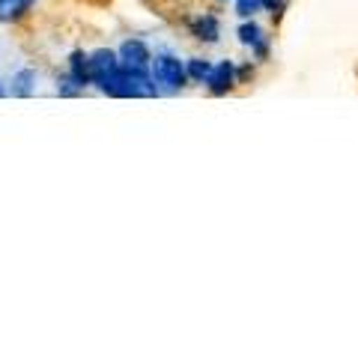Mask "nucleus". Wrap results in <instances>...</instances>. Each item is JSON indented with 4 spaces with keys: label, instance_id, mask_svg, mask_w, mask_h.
I'll use <instances>...</instances> for the list:
<instances>
[{
    "label": "nucleus",
    "instance_id": "obj_1",
    "mask_svg": "<svg viewBox=\"0 0 358 358\" xmlns=\"http://www.w3.org/2000/svg\"><path fill=\"white\" fill-rule=\"evenodd\" d=\"M150 75H152L155 87H159V96H176L188 81L185 60L179 57L171 45H159V48H155L152 63H150Z\"/></svg>",
    "mask_w": 358,
    "mask_h": 358
},
{
    "label": "nucleus",
    "instance_id": "obj_2",
    "mask_svg": "<svg viewBox=\"0 0 358 358\" xmlns=\"http://www.w3.org/2000/svg\"><path fill=\"white\" fill-rule=\"evenodd\" d=\"M120 63L131 72H150V63H152L150 45L141 39H126L120 45Z\"/></svg>",
    "mask_w": 358,
    "mask_h": 358
},
{
    "label": "nucleus",
    "instance_id": "obj_3",
    "mask_svg": "<svg viewBox=\"0 0 358 358\" xmlns=\"http://www.w3.org/2000/svg\"><path fill=\"white\" fill-rule=\"evenodd\" d=\"M239 84V78H236V66H233V60H221L212 66V72L206 78V87H209V93H215V96H224L227 90H233Z\"/></svg>",
    "mask_w": 358,
    "mask_h": 358
},
{
    "label": "nucleus",
    "instance_id": "obj_4",
    "mask_svg": "<svg viewBox=\"0 0 358 358\" xmlns=\"http://www.w3.org/2000/svg\"><path fill=\"white\" fill-rule=\"evenodd\" d=\"M120 66H122L120 63V54L108 51V48H99V51L90 54V69H93V84L96 87H102L108 78L120 69Z\"/></svg>",
    "mask_w": 358,
    "mask_h": 358
},
{
    "label": "nucleus",
    "instance_id": "obj_5",
    "mask_svg": "<svg viewBox=\"0 0 358 358\" xmlns=\"http://www.w3.org/2000/svg\"><path fill=\"white\" fill-rule=\"evenodd\" d=\"M6 90H9V96H15V99L33 96L36 93V72H33L30 66H21V69H15L13 75H9Z\"/></svg>",
    "mask_w": 358,
    "mask_h": 358
},
{
    "label": "nucleus",
    "instance_id": "obj_6",
    "mask_svg": "<svg viewBox=\"0 0 358 358\" xmlns=\"http://www.w3.org/2000/svg\"><path fill=\"white\" fill-rule=\"evenodd\" d=\"M192 33H194V39L200 42H206V45H215L221 39V21L215 15H194L192 18Z\"/></svg>",
    "mask_w": 358,
    "mask_h": 358
},
{
    "label": "nucleus",
    "instance_id": "obj_7",
    "mask_svg": "<svg viewBox=\"0 0 358 358\" xmlns=\"http://www.w3.org/2000/svg\"><path fill=\"white\" fill-rule=\"evenodd\" d=\"M69 75H72V81L78 87H87V84H93V69H90V54L84 51H75L72 57H69Z\"/></svg>",
    "mask_w": 358,
    "mask_h": 358
},
{
    "label": "nucleus",
    "instance_id": "obj_8",
    "mask_svg": "<svg viewBox=\"0 0 358 358\" xmlns=\"http://www.w3.org/2000/svg\"><path fill=\"white\" fill-rule=\"evenodd\" d=\"M36 0H0V24H13V21L24 18Z\"/></svg>",
    "mask_w": 358,
    "mask_h": 358
},
{
    "label": "nucleus",
    "instance_id": "obj_9",
    "mask_svg": "<svg viewBox=\"0 0 358 358\" xmlns=\"http://www.w3.org/2000/svg\"><path fill=\"white\" fill-rule=\"evenodd\" d=\"M185 72H188V81L206 84V78L212 72V63L206 57H192V60H185Z\"/></svg>",
    "mask_w": 358,
    "mask_h": 358
},
{
    "label": "nucleus",
    "instance_id": "obj_10",
    "mask_svg": "<svg viewBox=\"0 0 358 358\" xmlns=\"http://www.w3.org/2000/svg\"><path fill=\"white\" fill-rule=\"evenodd\" d=\"M260 39H263V27L257 24V21H245V24L239 27V42L245 45V48H254Z\"/></svg>",
    "mask_w": 358,
    "mask_h": 358
},
{
    "label": "nucleus",
    "instance_id": "obj_11",
    "mask_svg": "<svg viewBox=\"0 0 358 358\" xmlns=\"http://www.w3.org/2000/svg\"><path fill=\"white\" fill-rule=\"evenodd\" d=\"M263 9V0H236V15L239 18H251L254 13Z\"/></svg>",
    "mask_w": 358,
    "mask_h": 358
},
{
    "label": "nucleus",
    "instance_id": "obj_12",
    "mask_svg": "<svg viewBox=\"0 0 358 358\" xmlns=\"http://www.w3.org/2000/svg\"><path fill=\"white\" fill-rule=\"evenodd\" d=\"M284 6H287V0H263V9L266 13H272V15L284 13Z\"/></svg>",
    "mask_w": 358,
    "mask_h": 358
},
{
    "label": "nucleus",
    "instance_id": "obj_13",
    "mask_svg": "<svg viewBox=\"0 0 358 358\" xmlns=\"http://www.w3.org/2000/svg\"><path fill=\"white\" fill-rule=\"evenodd\" d=\"M251 51H254V57H257V60H266V57H268V39L263 36L260 42H257V45H254V48H251Z\"/></svg>",
    "mask_w": 358,
    "mask_h": 358
},
{
    "label": "nucleus",
    "instance_id": "obj_14",
    "mask_svg": "<svg viewBox=\"0 0 358 358\" xmlns=\"http://www.w3.org/2000/svg\"><path fill=\"white\" fill-rule=\"evenodd\" d=\"M6 93H9V90H6V81L0 78V96H6Z\"/></svg>",
    "mask_w": 358,
    "mask_h": 358
}]
</instances>
